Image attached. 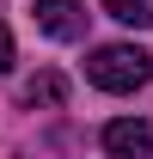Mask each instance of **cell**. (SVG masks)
I'll list each match as a JSON object with an SVG mask.
<instances>
[{"mask_svg":"<svg viewBox=\"0 0 153 159\" xmlns=\"http://www.w3.org/2000/svg\"><path fill=\"white\" fill-rule=\"evenodd\" d=\"M104 153H116V159H153V129L141 116L104 122Z\"/></svg>","mask_w":153,"mask_h":159,"instance_id":"3","label":"cell"},{"mask_svg":"<svg viewBox=\"0 0 153 159\" xmlns=\"http://www.w3.org/2000/svg\"><path fill=\"white\" fill-rule=\"evenodd\" d=\"M104 12L116 25H135V31H147L153 25V0H104Z\"/></svg>","mask_w":153,"mask_h":159,"instance_id":"4","label":"cell"},{"mask_svg":"<svg viewBox=\"0 0 153 159\" xmlns=\"http://www.w3.org/2000/svg\"><path fill=\"white\" fill-rule=\"evenodd\" d=\"M61 74H37V80H25V104H61Z\"/></svg>","mask_w":153,"mask_h":159,"instance_id":"5","label":"cell"},{"mask_svg":"<svg viewBox=\"0 0 153 159\" xmlns=\"http://www.w3.org/2000/svg\"><path fill=\"white\" fill-rule=\"evenodd\" d=\"M6 67H12V31L0 25V74H6Z\"/></svg>","mask_w":153,"mask_h":159,"instance_id":"6","label":"cell"},{"mask_svg":"<svg viewBox=\"0 0 153 159\" xmlns=\"http://www.w3.org/2000/svg\"><path fill=\"white\" fill-rule=\"evenodd\" d=\"M37 31L43 37H55V43H80L86 37V6L80 0H37Z\"/></svg>","mask_w":153,"mask_h":159,"instance_id":"2","label":"cell"},{"mask_svg":"<svg viewBox=\"0 0 153 159\" xmlns=\"http://www.w3.org/2000/svg\"><path fill=\"white\" fill-rule=\"evenodd\" d=\"M86 80H92L98 92H135V86L153 80V55L135 49V43H104V49L86 61Z\"/></svg>","mask_w":153,"mask_h":159,"instance_id":"1","label":"cell"}]
</instances>
